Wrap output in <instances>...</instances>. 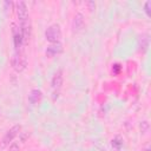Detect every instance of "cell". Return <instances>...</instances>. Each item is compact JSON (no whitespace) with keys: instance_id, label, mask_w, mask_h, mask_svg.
<instances>
[{"instance_id":"6da1fadb","label":"cell","mask_w":151,"mask_h":151,"mask_svg":"<svg viewBox=\"0 0 151 151\" xmlns=\"http://www.w3.org/2000/svg\"><path fill=\"white\" fill-rule=\"evenodd\" d=\"M11 65L14 71L17 72H22L27 67V58L25 53L21 52H14L12 58H11Z\"/></svg>"},{"instance_id":"7a4b0ae2","label":"cell","mask_w":151,"mask_h":151,"mask_svg":"<svg viewBox=\"0 0 151 151\" xmlns=\"http://www.w3.org/2000/svg\"><path fill=\"white\" fill-rule=\"evenodd\" d=\"M61 28L58 24H52L50 25L46 31H45V38L46 40H48L51 44H54V42H59L60 39H61Z\"/></svg>"},{"instance_id":"3957f363","label":"cell","mask_w":151,"mask_h":151,"mask_svg":"<svg viewBox=\"0 0 151 151\" xmlns=\"http://www.w3.org/2000/svg\"><path fill=\"white\" fill-rule=\"evenodd\" d=\"M20 132H21V125H20V124H17V125L12 126V127L5 133V136L2 137L1 143H0V146H1L2 149H5L6 146H8L9 143L13 142V139H14L18 134H20Z\"/></svg>"},{"instance_id":"277c9868","label":"cell","mask_w":151,"mask_h":151,"mask_svg":"<svg viewBox=\"0 0 151 151\" xmlns=\"http://www.w3.org/2000/svg\"><path fill=\"white\" fill-rule=\"evenodd\" d=\"M12 33H13V45H14L15 52H21V47L25 44V41L20 32V28H18L15 25H12Z\"/></svg>"},{"instance_id":"5b68a950","label":"cell","mask_w":151,"mask_h":151,"mask_svg":"<svg viewBox=\"0 0 151 151\" xmlns=\"http://www.w3.org/2000/svg\"><path fill=\"white\" fill-rule=\"evenodd\" d=\"M15 9H17V15L19 18V22L29 19L28 18V9H27L26 2H24V1L15 2Z\"/></svg>"},{"instance_id":"8992f818","label":"cell","mask_w":151,"mask_h":151,"mask_svg":"<svg viewBox=\"0 0 151 151\" xmlns=\"http://www.w3.org/2000/svg\"><path fill=\"white\" fill-rule=\"evenodd\" d=\"M61 52H63V45L60 42H54V44H51L50 46H47L45 54L48 58H53V57L60 54Z\"/></svg>"},{"instance_id":"52a82bcc","label":"cell","mask_w":151,"mask_h":151,"mask_svg":"<svg viewBox=\"0 0 151 151\" xmlns=\"http://www.w3.org/2000/svg\"><path fill=\"white\" fill-rule=\"evenodd\" d=\"M85 26V19H84V15L81 13H77L73 18V21H72V28L74 32H79L84 28Z\"/></svg>"},{"instance_id":"ba28073f","label":"cell","mask_w":151,"mask_h":151,"mask_svg":"<svg viewBox=\"0 0 151 151\" xmlns=\"http://www.w3.org/2000/svg\"><path fill=\"white\" fill-rule=\"evenodd\" d=\"M63 81H64V77H63V71L61 70H58L53 77H52V80H51V85L54 90H59L63 85Z\"/></svg>"},{"instance_id":"9c48e42d","label":"cell","mask_w":151,"mask_h":151,"mask_svg":"<svg viewBox=\"0 0 151 151\" xmlns=\"http://www.w3.org/2000/svg\"><path fill=\"white\" fill-rule=\"evenodd\" d=\"M41 99H42V92L38 88H33L28 93V103L32 104V105H35V104L40 103Z\"/></svg>"},{"instance_id":"30bf717a","label":"cell","mask_w":151,"mask_h":151,"mask_svg":"<svg viewBox=\"0 0 151 151\" xmlns=\"http://www.w3.org/2000/svg\"><path fill=\"white\" fill-rule=\"evenodd\" d=\"M111 144H112V146L118 151V150H120L122 146H123V139H122L120 137H114V138L111 140Z\"/></svg>"},{"instance_id":"8fae6325","label":"cell","mask_w":151,"mask_h":151,"mask_svg":"<svg viewBox=\"0 0 151 151\" xmlns=\"http://www.w3.org/2000/svg\"><path fill=\"white\" fill-rule=\"evenodd\" d=\"M149 127H150V125H149V123L146 120L140 123V131H142V133H146L149 131Z\"/></svg>"},{"instance_id":"7c38bea8","label":"cell","mask_w":151,"mask_h":151,"mask_svg":"<svg viewBox=\"0 0 151 151\" xmlns=\"http://www.w3.org/2000/svg\"><path fill=\"white\" fill-rule=\"evenodd\" d=\"M120 71H122L120 64H113L112 65V72H113V74H119Z\"/></svg>"},{"instance_id":"4fadbf2b","label":"cell","mask_w":151,"mask_h":151,"mask_svg":"<svg viewBox=\"0 0 151 151\" xmlns=\"http://www.w3.org/2000/svg\"><path fill=\"white\" fill-rule=\"evenodd\" d=\"M150 7H151V1H146V2L144 4V11H145V13H146V15H147V17H150V15H151Z\"/></svg>"},{"instance_id":"5bb4252c","label":"cell","mask_w":151,"mask_h":151,"mask_svg":"<svg viewBox=\"0 0 151 151\" xmlns=\"http://www.w3.org/2000/svg\"><path fill=\"white\" fill-rule=\"evenodd\" d=\"M8 151H20V147H19V145H18L17 143H12V144L9 145Z\"/></svg>"},{"instance_id":"9a60e30c","label":"cell","mask_w":151,"mask_h":151,"mask_svg":"<svg viewBox=\"0 0 151 151\" xmlns=\"http://www.w3.org/2000/svg\"><path fill=\"white\" fill-rule=\"evenodd\" d=\"M118 151H122V150H118Z\"/></svg>"}]
</instances>
